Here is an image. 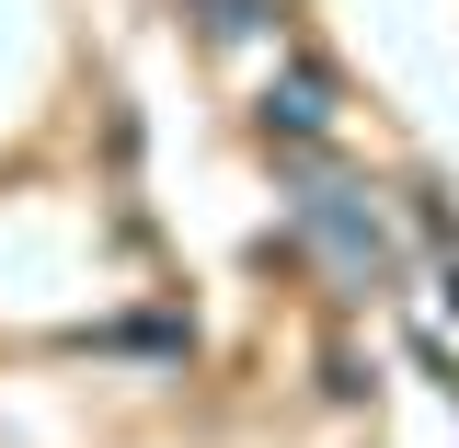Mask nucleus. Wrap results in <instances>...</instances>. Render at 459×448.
<instances>
[{"label":"nucleus","mask_w":459,"mask_h":448,"mask_svg":"<svg viewBox=\"0 0 459 448\" xmlns=\"http://www.w3.org/2000/svg\"><path fill=\"white\" fill-rule=\"evenodd\" d=\"M299 242L310 253H333V277H379L391 265V230H379V207L356 196V184H322V172H299Z\"/></svg>","instance_id":"f257e3e1"},{"label":"nucleus","mask_w":459,"mask_h":448,"mask_svg":"<svg viewBox=\"0 0 459 448\" xmlns=\"http://www.w3.org/2000/svg\"><path fill=\"white\" fill-rule=\"evenodd\" d=\"M264 115H276L287 138H322V127H333V81H322V69H287V92H264Z\"/></svg>","instance_id":"f03ea898"}]
</instances>
